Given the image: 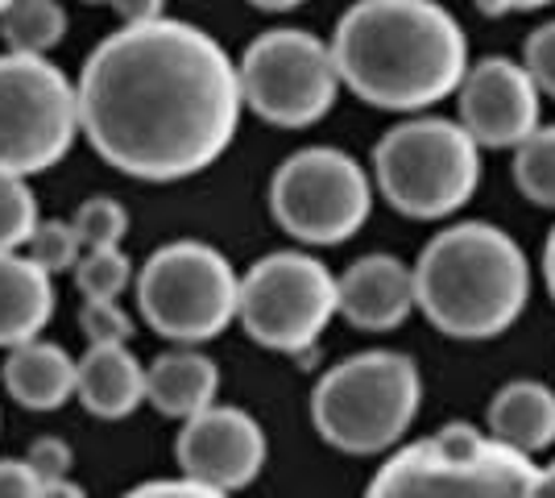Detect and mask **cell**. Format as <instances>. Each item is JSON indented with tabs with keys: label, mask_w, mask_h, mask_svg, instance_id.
<instances>
[{
	"label": "cell",
	"mask_w": 555,
	"mask_h": 498,
	"mask_svg": "<svg viewBox=\"0 0 555 498\" xmlns=\"http://www.w3.org/2000/svg\"><path fill=\"white\" fill-rule=\"evenodd\" d=\"M522 67L531 72L539 92L555 100V17L534 25L531 34H527V42H522Z\"/></svg>",
	"instance_id": "obj_27"
},
{
	"label": "cell",
	"mask_w": 555,
	"mask_h": 498,
	"mask_svg": "<svg viewBox=\"0 0 555 498\" xmlns=\"http://www.w3.org/2000/svg\"><path fill=\"white\" fill-rule=\"evenodd\" d=\"M25 250H29V258L38 261L42 270L50 274H59V270H75L79 266V250H83V241L75 233V225L67 220H38V229H34V238L25 241Z\"/></svg>",
	"instance_id": "obj_25"
},
{
	"label": "cell",
	"mask_w": 555,
	"mask_h": 498,
	"mask_svg": "<svg viewBox=\"0 0 555 498\" xmlns=\"http://www.w3.org/2000/svg\"><path fill=\"white\" fill-rule=\"evenodd\" d=\"M88 4H113V0H88Z\"/></svg>",
	"instance_id": "obj_38"
},
{
	"label": "cell",
	"mask_w": 555,
	"mask_h": 498,
	"mask_svg": "<svg viewBox=\"0 0 555 498\" xmlns=\"http://www.w3.org/2000/svg\"><path fill=\"white\" fill-rule=\"evenodd\" d=\"M423 316L456 341H489L522 316L531 299V261L506 229L461 220L423 245L415 261Z\"/></svg>",
	"instance_id": "obj_3"
},
{
	"label": "cell",
	"mask_w": 555,
	"mask_h": 498,
	"mask_svg": "<svg viewBox=\"0 0 555 498\" xmlns=\"http://www.w3.org/2000/svg\"><path fill=\"white\" fill-rule=\"evenodd\" d=\"M249 4L261 9V13H291V9H299L307 0H249Z\"/></svg>",
	"instance_id": "obj_36"
},
{
	"label": "cell",
	"mask_w": 555,
	"mask_h": 498,
	"mask_svg": "<svg viewBox=\"0 0 555 498\" xmlns=\"http://www.w3.org/2000/svg\"><path fill=\"white\" fill-rule=\"evenodd\" d=\"M79 320L92 345H125L133 336V320L116 308V299H88Z\"/></svg>",
	"instance_id": "obj_26"
},
{
	"label": "cell",
	"mask_w": 555,
	"mask_h": 498,
	"mask_svg": "<svg viewBox=\"0 0 555 498\" xmlns=\"http://www.w3.org/2000/svg\"><path fill=\"white\" fill-rule=\"evenodd\" d=\"M534 470L527 452L456 420L393 452L365 498H527Z\"/></svg>",
	"instance_id": "obj_6"
},
{
	"label": "cell",
	"mask_w": 555,
	"mask_h": 498,
	"mask_svg": "<svg viewBox=\"0 0 555 498\" xmlns=\"http://www.w3.org/2000/svg\"><path fill=\"white\" fill-rule=\"evenodd\" d=\"M9 4H13V0H0V13H4V9H9Z\"/></svg>",
	"instance_id": "obj_37"
},
{
	"label": "cell",
	"mask_w": 555,
	"mask_h": 498,
	"mask_svg": "<svg viewBox=\"0 0 555 498\" xmlns=\"http://www.w3.org/2000/svg\"><path fill=\"white\" fill-rule=\"evenodd\" d=\"M0 38L9 50L47 54L67 38V13L59 0H13L0 13Z\"/></svg>",
	"instance_id": "obj_20"
},
{
	"label": "cell",
	"mask_w": 555,
	"mask_h": 498,
	"mask_svg": "<svg viewBox=\"0 0 555 498\" xmlns=\"http://www.w3.org/2000/svg\"><path fill=\"white\" fill-rule=\"evenodd\" d=\"M79 399L100 420H125L145 399V370L125 345H92L79 361Z\"/></svg>",
	"instance_id": "obj_18"
},
{
	"label": "cell",
	"mask_w": 555,
	"mask_h": 498,
	"mask_svg": "<svg viewBox=\"0 0 555 498\" xmlns=\"http://www.w3.org/2000/svg\"><path fill=\"white\" fill-rule=\"evenodd\" d=\"M423 379L406 354L370 349L332 366L311 391V424L332 449L352 457L393 449L415 424Z\"/></svg>",
	"instance_id": "obj_4"
},
{
	"label": "cell",
	"mask_w": 555,
	"mask_h": 498,
	"mask_svg": "<svg viewBox=\"0 0 555 498\" xmlns=\"http://www.w3.org/2000/svg\"><path fill=\"white\" fill-rule=\"evenodd\" d=\"M539 108H543L539 84L518 59L506 54H489L473 63L456 92L461 125L477 138L481 150H518L539 129Z\"/></svg>",
	"instance_id": "obj_12"
},
{
	"label": "cell",
	"mask_w": 555,
	"mask_h": 498,
	"mask_svg": "<svg viewBox=\"0 0 555 498\" xmlns=\"http://www.w3.org/2000/svg\"><path fill=\"white\" fill-rule=\"evenodd\" d=\"M113 9L120 13L125 25H141V22H158L166 17V0H113Z\"/></svg>",
	"instance_id": "obj_31"
},
{
	"label": "cell",
	"mask_w": 555,
	"mask_h": 498,
	"mask_svg": "<svg viewBox=\"0 0 555 498\" xmlns=\"http://www.w3.org/2000/svg\"><path fill=\"white\" fill-rule=\"evenodd\" d=\"M42 477L29 470V461H0V498H38Z\"/></svg>",
	"instance_id": "obj_30"
},
{
	"label": "cell",
	"mask_w": 555,
	"mask_h": 498,
	"mask_svg": "<svg viewBox=\"0 0 555 498\" xmlns=\"http://www.w3.org/2000/svg\"><path fill=\"white\" fill-rule=\"evenodd\" d=\"M79 133V84L47 54H0V170L38 175L67 158Z\"/></svg>",
	"instance_id": "obj_9"
},
{
	"label": "cell",
	"mask_w": 555,
	"mask_h": 498,
	"mask_svg": "<svg viewBox=\"0 0 555 498\" xmlns=\"http://www.w3.org/2000/svg\"><path fill=\"white\" fill-rule=\"evenodd\" d=\"M125 498H229V495L216 490V486L195 482V477H186V482H145V486L129 490Z\"/></svg>",
	"instance_id": "obj_29"
},
{
	"label": "cell",
	"mask_w": 555,
	"mask_h": 498,
	"mask_svg": "<svg viewBox=\"0 0 555 498\" xmlns=\"http://www.w3.org/2000/svg\"><path fill=\"white\" fill-rule=\"evenodd\" d=\"M514 183L531 204L555 208V125H539L514 150Z\"/></svg>",
	"instance_id": "obj_21"
},
{
	"label": "cell",
	"mask_w": 555,
	"mask_h": 498,
	"mask_svg": "<svg viewBox=\"0 0 555 498\" xmlns=\"http://www.w3.org/2000/svg\"><path fill=\"white\" fill-rule=\"evenodd\" d=\"M133 283V266L120 250H88L75 266V286L88 299H116L125 286Z\"/></svg>",
	"instance_id": "obj_23"
},
{
	"label": "cell",
	"mask_w": 555,
	"mask_h": 498,
	"mask_svg": "<svg viewBox=\"0 0 555 498\" xmlns=\"http://www.w3.org/2000/svg\"><path fill=\"white\" fill-rule=\"evenodd\" d=\"M38 229V200L25 175L0 170V254H13Z\"/></svg>",
	"instance_id": "obj_22"
},
{
	"label": "cell",
	"mask_w": 555,
	"mask_h": 498,
	"mask_svg": "<svg viewBox=\"0 0 555 498\" xmlns=\"http://www.w3.org/2000/svg\"><path fill=\"white\" fill-rule=\"evenodd\" d=\"M486 420H489V436L509 445V449L527 452V457L552 449V440H555L552 386H543V382H534V379L506 382V386L493 395Z\"/></svg>",
	"instance_id": "obj_16"
},
{
	"label": "cell",
	"mask_w": 555,
	"mask_h": 498,
	"mask_svg": "<svg viewBox=\"0 0 555 498\" xmlns=\"http://www.w3.org/2000/svg\"><path fill=\"white\" fill-rule=\"evenodd\" d=\"M50 311H54L50 270H42L29 254L25 258L0 254V345L17 349L34 341L47 329Z\"/></svg>",
	"instance_id": "obj_15"
},
{
	"label": "cell",
	"mask_w": 555,
	"mask_h": 498,
	"mask_svg": "<svg viewBox=\"0 0 555 498\" xmlns=\"http://www.w3.org/2000/svg\"><path fill=\"white\" fill-rule=\"evenodd\" d=\"M241 279L229 258L204 241H170L138 274V308L166 341H211L236 320Z\"/></svg>",
	"instance_id": "obj_8"
},
{
	"label": "cell",
	"mask_w": 555,
	"mask_h": 498,
	"mask_svg": "<svg viewBox=\"0 0 555 498\" xmlns=\"http://www.w3.org/2000/svg\"><path fill=\"white\" fill-rule=\"evenodd\" d=\"M332 54L352 95L386 113H423L461 92L468 34L440 0H357L332 29Z\"/></svg>",
	"instance_id": "obj_2"
},
{
	"label": "cell",
	"mask_w": 555,
	"mask_h": 498,
	"mask_svg": "<svg viewBox=\"0 0 555 498\" xmlns=\"http://www.w3.org/2000/svg\"><path fill=\"white\" fill-rule=\"evenodd\" d=\"M527 498H555V461L552 465H543V470H534V482Z\"/></svg>",
	"instance_id": "obj_33"
},
{
	"label": "cell",
	"mask_w": 555,
	"mask_h": 498,
	"mask_svg": "<svg viewBox=\"0 0 555 498\" xmlns=\"http://www.w3.org/2000/svg\"><path fill=\"white\" fill-rule=\"evenodd\" d=\"M4 386L29 411H54L79 391V366L67 357V349L34 336V341H25L9 354Z\"/></svg>",
	"instance_id": "obj_17"
},
{
	"label": "cell",
	"mask_w": 555,
	"mask_h": 498,
	"mask_svg": "<svg viewBox=\"0 0 555 498\" xmlns=\"http://www.w3.org/2000/svg\"><path fill=\"white\" fill-rule=\"evenodd\" d=\"M175 457L186 477L216 486V490H241L249 486L266 465V432L241 407H204L191 416L179 432Z\"/></svg>",
	"instance_id": "obj_13"
},
{
	"label": "cell",
	"mask_w": 555,
	"mask_h": 498,
	"mask_svg": "<svg viewBox=\"0 0 555 498\" xmlns=\"http://www.w3.org/2000/svg\"><path fill=\"white\" fill-rule=\"evenodd\" d=\"M38 498H88L75 482H67V477H59V482H42L38 486Z\"/></svg>",
	"instance_id": "obj_34"
},
{
	"label": "cell",
	"mask_w": 555,
	"mask_h": 498,
	"mask_svg": "<svg viewBox=\"0 0 555 498\" xmlns=\"http://www.w3.org/2000/svg\"><path fill=\"white\" fill-rule=\"evenodd\" d=\"M555 0H477V9L486 17H506V13H534V9H547Z\"/></svg>",
	"instance_id": "obj_32"
},
{
	"label": "cell",
	"mask_w": 555,
	"mask_h": 498,
	"mask_svg": "<svg viewBox=\"0 0 555 498\" xmlns=\"http://www.w3.org/2000/svg\"><path fill=\"white\" fill-rule=\"evenodd\" d=\"M70 225L83 241V250H113L129 233V213H125V204H116L108 195H95L88 204H79Z\"/></svg>",
	"instance_id": "obj_24"
},
{
	"label": "cell",
	"mask_w": 555,
	"mask_h": 498,
	"mask_svg": "<svg viewBox=\"0 0 555 498\" xmlns=\"http://www.w3.org/2000/svg\"><path fill=\"white\" fill-rule=\"evenodd\" d=\"M336 299L348 324L365 332H390L418 304L415 270L393 254H365L336 279Z\"/></svg>",
	"instance_id": "obj_14"
},
{
	"label": "cell",
	"mask_w": 555,
	"mask_h": 498,
	"mask_svg": "<svg viewBox=\"0 0 555 498\" xmlns=\"http://www.w3.org/2000/svg\"><path fill=\"white\" fill-rule=\"evenodd\" d=\"M236 75L245 108L278 129H307L324 120L345 88L332 42L295 25L257 34L241 54Z\"/></svg>",
	"instance_id": "obj_7"
},
{
	"label": "cell",
	"mask_w": 555,
	"mask_h": 498,
	"mask_svg": "<svg viewBox=\"0 0 555 498\" xmlns=\"http://www.w3.org/2000/svg\"><path fill=\"white\" fill-rule=\"evenodd\" d=\"M29 470L42 477V482H59V477H67L70 470V449L59 440V436H42V440H34L29 445Z\"/></svg>",
	"instance_id": "obj_28"
},
{
	"label": "cell",
	"mask_w": 555,
	"mask_h": 498,
	"mask_svg": "<svg viewBox=\"0 0 555 498\" xmlns=\"http://www.w3.org/2000/svg\"><path fill=\"white\" fill-rule=\"evenodd\" d=\"M373 179L393 213L443 220L477 195L481 145L461 120L406 117L373 145Z\"/></svg>",
	"instance_id": "obj_5"
},
{
	"label": "cell",
	"mask_w": 555,
	"mask_h": 498,
	"mask_svg": "<svg viewBox=\"0 0 555 498\" xmlns=\"http://www.w3.org/2000/svg\"><path fill=\"white\" fill-rule=\"evenodd\" d=\"M543 279H547V291H552L555 299V225L552 233H547V245H543Z\"/></svg>",
	"instance_id": "obj_35"
},
{
	"label": "cell",
	"mask_w": 555,
	"mask_h": 498,
	"mask_svg": "<svg viewBox=\"0 0 555 498\" xmlns=\"http://www.w3.org/2000/svg\"><path fill=\"white\" fill-rule=\"evenodd\" d=\"M336 311H340V299H336L332 270L302 250L270 254L241 279L236 320L257 345L278 354L311 349Z\"/></svg>",
	"instance_id": "obj_11"
},
{
	"label": "cell",
	"mask_w": 555,
	"mask_h": 498,
	"mask_svg": "<svg viewBox=\"0 0 555 498\" xmlns=\"http://www.w3.org/2000/svg\"><path fill=\"white\" fill-rule=\"evenodd\" d=\"M216 386H220L216 361L195 354V349L163 354L145 370V399L158 407L163 416H175V420H191L204 407H211Z\"/></svg>",
	"instance_id": "obj_19"
},
{
	"label": "cell",
	"mask_w": 555,
	"mask_h": 498,
	"mask_svg": "<svg viewBox=\"0 0 555 498\" xmlns=\"http://www.w3.org/2000/svg\"><path fill=\"white\" fill-rule=\"evenodd\" d=\"M373 183L336 145L295 150L270 179V213L302 245H340L370 220Z\"/></svg>",
	"instance_id": "obj_10"
},
{
	"label": "cell",
	"mask_w": 555,
	"mask_h": 498,
	"mask_svg": "<svg viewBox=\"0 0 555 498\" xmlns=\"http://www.w3.org/2000/svg\"><path fill=\"white\" fill-rule=\"evenodd\" d=\"M241 75L208 29L179 17L120 25L79 75V129L108 166L175 183L208 170L241 125Z\"/></svg>",
	"instance_id": "obj_1"
}]
</instances>
